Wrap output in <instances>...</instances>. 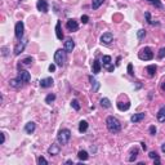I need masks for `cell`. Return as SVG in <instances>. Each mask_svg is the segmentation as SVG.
I'll return each mask as SVG.
<instances>
[{
    "label": "cell",
    "instance_id": "6da1fadb",
    "mask_svg": "<svg viewBox=\"0 0 165 165\" xmlns=\"http://www.w3.org/2000/svg\"><path fill=\"white\" fill-rule=\"evenodd\" d=\"M106 127L111 133H119L121 130V123L119 121L115 116H109L106 119Z\"/></svg>",
    "mask_w": 165,
    "mask_h": 165
},
{
    "label": "cell",
    "instance_id": "7a4b0ae2",
    "mask_svg": "<svg viewBox=\"0 0 165 165\" xmlns=\"http://www.w3.org/2000/svg\"><path fill=\"white\" fill-rule=\"evenodd\" d=\"M70 138H71L70 129H61V130L58 132V134H57V141H58V143L62 146L67 145Z\"/></svg>",
    "mask_w": 165,
    "mask_h": 165
},
{
    "label": "cell",
    "instance_id": "3957f363",
    "mask_svg": "<svg viewBox=\"0 0 165 165\" xmlns=\"http://www.w3.org/2000/svg\"><path fill=\"white\" fill-rule=\"evenodd\" d=\"M138 58L142 59V61H151V59L154 58V52H152V49L150 47H145L139 50Z\"/></svg>",
    "mask_w": 165,
    "mask_h": 165
},
{
    "label": "cell",
    "instance_id": "277c9868",
    "mask_svg": "<svg viewBox=\"0 0 165 165\" xmlns=\"http://www.w3.org/2000/svg\"><path fill=\"white\" fill-rule=\"evenodd\" d=\"M65 62H66V50L57 49L54 53V63L58 66V67H63Z\"/></svg>",
    "mask_w": 165,
    "mask_h": 165
},
{
    "label": "cell",
    "instance_id": "5b68a950",
    "mask_svg": "<svg viewBox=\"0 0 165 165\" xmlns=\"http://www.w3.org/2000/svg\"><path fill=\"white\" fill-rule=\"evenodd\" d=\"M23 31H25V25H23L22 21H18L16 23V27H14V35L18 40H22L23 38Z\"/></svg>",
    "mask_w": 165,
    "mask_h": 165
},
{
    "label": "cell",
    "instance_id": "8992f818",
    "mask_svg": "<svg viewBox=\"0 0 165 165\" xmlns=\"http://www.w3.org/2000/svg\"><path fill=\"white\" fill-rule=\"evenodd\" d=\"M102 66H103L109 72H112L113 71V66L111 65V57L110 56H103L102 57Z\"/></svg>",
    "mask_w": 165,
    "mask_h": 165
},
{
    "label": "cell",
    "instance_id": "52a82bcc",
    "mask_svg": "<svg viewBox=\"0 0 165 165\" xmlns=\"http://www.w3.org/2000/svg\"><path fill=\"white\" fill-rule=\"evenodd\" d=\"M36 8H38L39 12H41V13H48V10H49V5H48L47 0H38Z\"/></svg>",
    "mask_w": 165,
    "mask_h": 165
},
{
    "label": "cell",
    "instance_id": "ba28073f",
    "mask_svg": "<svg viewBox=\"0 0 165 165\" xmlns=\"http://www.w3.org/2000/svg\"><path fill=\"white\" fill-rule=\"evenodd\" d=\"M100 40H101L102 44H104V45H110V44L113 41V35L111 34V32H104V34L101 36Z\"/></svg>",
    "mask_w": 165,
    "mask_h": 165
},
{
    "label": "cell",
    "instance_id": "9c48e42d",
    "mask_svg": "<svg viewBox=\"0 0 165 165\" xmlns=\"http://www.w3.org/2000/svg\"><path fill=\"white\" fill-rule=\"evenodd\" d=\"M66 29H67L70 32H75V31L79 30V23H77V21H75L74 18L68 19L67 23H66Z\"/></svg>",
    "mask_w": 165,
    "mask_h": 165
},
{
    "label": "cell",
    "instance_id": "30bf717a",
    "mask_svg": "<svg viewBox=\"0 0 165 165\" xmlns=\"http://www.w3.org/2000/svg\"><path fill=\"white\" fill-rule=\"evenodd\" d=\"M17 77H18L19 80H22L23 83H29L30 80H31V75H30V72L29 71H26V70H19Z\"/></svg>",
    "mask_w": 165,
    "mask_h": 165
},
{
    "label": "cell",
    "instance_id": "8fae6325",
    "mask_svg": "<svg viewBox=\"0 0 165 165\" xmlns=\"http://www.w3.org/2000/svg\"><path fill=\"white\" fill-rule=\"evenodd\" d=\"M27 45V40H22L21 43H18L16 47H14V54L16 56H19L21 53L25 50V47Z\"/></svg>",
    "mask_w": 165,
    "mask_h": 165
},
{
    "label": "cell",
    "instance_id": "7c38bea8",
    "mask_svg": "<svg viewBox=\"0 0 165 165\" xmlns=\"http://www.w3.org/2000/svg\"><path fill=\"white\" fill-rule=\"evenodd\" d=\"M146 118V113L145 112H138V113H134L133 116L130 118V121L132 123H134V124H137V123H139V121H142L143 119Z\"/></svg>",
    "mask_w": 165,
    "mask_h": 165
},
{
    "label": "cell",
    "instance_id": "4fadbf2b",
    "mask_svg": "<svg viewBox=\"0 0 165 165\" xmlns=\"http://www.w3.org/2000/svg\"><path fill=\"white\" fill-rule=\"evenodd\" d=\"M75 48V41L72 40V39H67V40L65 41V50L66 53H71L74 50Z\"/></svg>",
    "mask_w": 165,
    "mask_h": 165
},
{
    "label": "cell",
    "instance_id": "5bb4252c",
    "mask_svg": "<svg viewBox=\"0 0 165 165\" xmlns=\"http://www.w3.org/2000/svg\"><path fill=\"white\" fill-rule=\"evenodd\" d=\"M53 79L52 77H45V79H41L40 80V86L41 88H50V86H53Z\"/></svg>",
    "mask_w": 165,
    "mask_h": 165
},
{
    "label": "cell",
    "instance_id": "9a60e30c",
    "mask_svg": "<svg viewBox=\"0 0 165 165\" xmlns=\"http://www.w3.org/2000/svg\"><path fill=\"white\" fill-rule=\"evenodd\" d=\"M101 67H102V63H101V62L98 61V59H94V61H93V66H92V72L94 74V75L100 74Z\"/></svg>",
    "mask_w": 165,
    "mask_h": 165
},
{
    "label": "cell",
    "instance_id": "2e32d148",
    "mask_svg": "<svg viewBox=\"0 0 165 165\" xmlns=\"http://www.w3.org/2000/svg\"><path fill=\"white\" fill-rule=\"evenodd\" d=\"M22 80H19L18 77H16V79H12L10 81H9V85L12 86V88H14V89H19V88H22Z\"/></svg>",
    "mask_w": 165,
    "mask_h": 165
},
{
    "label": "cell",
    "instance_id": "e0dca14e",
    "mask_svg": "<svg viewBox=\"0 0 165 165\" xmlns=\"http://www.w3.org/2000/svg\"><path fill=\"white\" fill-rule=\"evenodd\" d=\"M56 35H57V39H58V40H63V32H62V29H61V21H57Z\"/></svg>",
    "mask_w": 165,
    "mask_h": 165
},
{
    "label": "cell",
    "instance_id": "ac0fdd59",
    "mask_svg": "<svg viewBox=\"0 0 165 165\" xmlns=\"http://www.w3.org/2000/svg\"><path fill=\"white\" fill-rule=\"evenodd\" d=\"M35 129H36V124L32 123V121H30V123H27V124L25 125V132L27 134H32L35 132Z\"/></svg>",
    "mask_w": 165,
    "mask_h": 165
},
{
    "label": "cell",
    "instance_id": "d6986e66",
    "mask_svg": "<svg viewBox=\"0 0 165 165\" xmlns=\"http://www.w3.org/2000/svg\"><path fill=\"white\" fill-rule=\"evenodd\" d=\"M156 70H157L156 65H150V66H147V67H146V71H147V74H148L150 77H154L155 76Z\"/></svg>",
    "mask_w": 165,
    "mask_h": 165
},
{
    "label": "cell",
    "instance_id": "ffe728a7",
    "mask_svg": "<svg viewBox=\"0 0 165 165\" xmlns=\"http://www.w3.org/2000/svg\"><path fill=\"white\" fill-rule=\"evenodd\" d=\"M48 154L49 155H58L59 154V146L56 145V143H53V145L48 148Z\"/></svg>",
    "mask_w": 165,
    "mask_h": 165
},
{
    "label": "cell",
    "instance_id": "44dd1931",
    "mask_svg": "<svg viewBox=\"0 0 165 165\" xmlns=\"http://www.w3.org/2000/svg\"><path fill=\"white\" fill-rule=\"evenodd\" d=\"M137 156H138V148H136V147H134V148H132L130 155H129V157H128V161H130V163L136 161Z\"/></svg>",
    "mask_w": 165,
    "mask_h": 165
},
{
    "label": "cell",
    "instance_id": "7402d4cb",
    "mask_svg": "<svg viewBox=\"0 0 165 165\" xmlns=\"http://www.w3.org/2000/svg\"><path fill=\"white\" fill-rule=\"evenodd\" d=\"M88 127H89L88 121H85V120H81V121L79 123V132H80V133H84V132L88 130Z\"/></svg>",
    "mask_w": 165,
    "mask_h": 165
},
{
    "label": "cell",
    "instance_id": "603a6c76",
    "mask_svg": "<svg viewBox=\"0 0 165 165\" xmlns=\"http://www.w3.org/2000/svg\"><path fill=\"white\" fill-rule=\"evenodd\" d=\"M157 120L160 123H164L165 121V106L161 107V109L159 110V112H157Z\"/></svg>",
    "mask_w": 165,
    "mask_h": 165
},
{
    "label": "cell",
    "instance_id": "cb8c5ba5",
    "mask_svg": "<svg viewBox=\"0 0 165 165\" xmlns=\"http://www.w3.org/2000/svg\"><path fill=\"white\" fill-rule=\"evenodd\" d=\"M77 157H79V160L85 161V160H88L89 159V155H88V152H86L85 150H81V151H79V154H77Z\"/></svg>",
    "mask_w": 165,
    "mask_h": 165
},
{
    "label": "cell",
    "instance_id": "d4e9b609",
    "mask_svg": "<svg viewBox=\"0 0 165 165\" xmlns=\"http://www.w3.org/2000/svg\"><path fill=\"white\" fill-rule=\"evenodd\" d=\"M129 107H130V104L128 103H124V102H118V109L120 110V111H127V110H129Z\"/></svg>",
    "mask_w": 165,
    "mask_h": 165
},
{
    "label": "cell",
    "instance_id": "484cf974",
    "mask_svg": "<svg viewBox=\"0 0 165 165\" xmlns=\"http://www.w3.org/2000/svg\"><path fill=\"white\" fill-rule=\"evenodd\" d=\"M100 103H101L102 107H104V109H110L111 107V102H110L109 98H102L100 101Z\"/></svg>",
    "mask_w": 165,
    "mask_h": 165
},
{
    "label": "cell",
    "instance_id": "4316f807",
    "mask_svg": "<svg viewBox=\"0 0 165 165\" xmlns=\"http://www.w3.org/2000/svg\"><path fill=\"white\" fill-rule=\"evenodd\" d=\"M103 3H104V0H92V8L93 9H98Z\"/></svg>",
    "mask_w": 165,
    "mask_h": 165
},
{
    "label": "cell",
    "instance_id": "83f0119b",
    "mask_svg": "<svg viewBox=\"0 0 165 165\" xmlns=\"http://www.w3.org/2000/svg\"><path fill=\"white\" fill-rule=\"evenodd\" d=\"M89 80H91L92 85H94V88H93V92H97V91H98V88H100V83H98L93 76H89Z\"/></svg>",
    "mask_w": 165,
    "mask_h": 165
},
{
    "label": "cell",
    "instance_id": "f1b7e54d",
    "mask_svg": "<svg viewBox=\"0 0 165 165\" xmlns=\"http://www.w3.org/2000/svg\"><path fill=\"white\" fill-rule=\"evenodd\" d=\"M147 1L150 3V4H152V5H155L156 8H163V4H161V1L160 0H147Z\"/></svg>",
    "mask_w": 165,
    "mask_h": 165
},
{
    "label": "cell",
    "instance_id": "f546056e",
    "mask_svg": "<svg viewBox=\"0 0 165 165\" xmlns=\"http://www.w3.org/2000/svg\"><path fill=\"white\" fill-rule=\"evenodd\" d=\"M54 100H56V94H52V93H50V94H48L47 97H45V103L50 104Z\"/></svg>",
    "mask_w": 165,
    "mask_h": 165
},
{
    "label": "cell",
    "instance_id": "4dcf8cb0",
    "mask_svg": "<svg viewBox=\"0 0 165 165\" xmlns=\"http://www.w3.org/2000/svg\"><path fill=\"white\" fill-rule=\"evenodd\" d=\"M145 17H146L147 22H148L150 25H159V22H154V21L151 19V14H150L148 12H146V13H145Z\"/></svg>",
    "mask_w": 165,
    "mask_h": 165
},
{
    "label": "cell",
    "instance_id": "1f68e13d",
    "mask_svg": "<svg viewBox=\"0 0 165 165\" xmlns=\"http://www.w3.org/2000/svg\"><path fill=\"white\" fill-rule=\"evenodd\" d=\"M146 36V30H143V29H141V30H138V32H137V38L139 39V40H142L143 38Z\"/></svg>",
    "mask_w": 165,
    "mask_h": 165
},
{
    "label": "cell",
    "instance_id": "d6a6232c",
    "mask_svg": "<svg viewBox=\"0 0 165 165\" xmlns=\"http://www.w3.org/2000/svg\"><path fill=\"white\" fill-rule=\"evenodd\" d=\"M71 106H72V109H74V110H76V111H79V110H80V104H79V102H77L76 100L71 101Z\"/></svg>",
    "mask_w": 165,
    "mask_h": 165
},
{
    "label": "cell",
    "instance_id": "836d02e7",
    "mask_svg": "<svg viewBox=\"0 0 165 165\" xmlns=\"http://www.w3.org/2000/svg\"><path fill=\"white\" fill-rule=\"evenodd\" d=\"M32 61H34V59H32V57H27V58H25L22 61V65H26V66H30L32 63Z\"/></svg>",
    "mask_w": 165,
    "mask_h": 165
},
{
    "label": "cell",
    "instance_id": "e575fe53",
    "mask_svg": "<svg viewBox=\"0 0 165 165\" xmlns=\"http://www.w3.org/2000/svg\"><path fill=\"white\" fill-rule=\"evenodd\" d=\"M164 57H165V47L161 48V49L159 50V53H157V58L159 59H163Z\"/></svg>",
    "mask_w": 165,
    "mask_h": 165
},
{
    "label": "cell",
    "instance_id": "d590c367",
    "mask_svg": "<svg viewBox=\"0 0 165 165\" xmlns=\"http://www.w3.org/2000/svg\"><path fill=\"white\" fill-rule=\"evenodd\" d=\"M38 164H39V165H48V161L43 157V156H40V157L38 159Z\"/></svg>",
    "mask_w": 165,
    "mask_h": 165
},
{
    "label": "cell",
    "instance_id": "8d00e7d4",
    "mask_svg": "<svg viewBox=\"0 0 165 165\" xmlns=\"http://www.w3.org/2000/svg\"><path fill=\"white\" fill-rule=\"evenodd\" d=\"M148 130H150V134H151V136H155V134H156V132H157V129H156L155 125H151Z\"/></svg>",
    "mask_w": 165,
    "mask_h": 165
},
{
    "label": "cell",
    "instance_id": "74e56055",
    "mask_svg": "<svg viewBox=\"0 0 165 165\" xmlns=\"http://www.w3.org/2000/svg\"><path fill=\"white\" fill-rule=\"evenodd\" d=\"M128 74L130 75V76H134V72H133V65L129 63L128 65Z\"/></svg>",
    "mask_w": 165,
    "mask_h": 165
},
{
    "label": "cell",
    "instance_id": "f35d334b",
    "mask_svg": "<svg viewBox=\"0 0 165 165\" xmlns=\"http://www.w3.org/2000/svg\"><path fill=\"white\" fill-rule=\"evenodd\" d=\"M80 21H81V22L84 23V25H85V23H88V21H89V17L86 16V14H84V16H81V18H80Z\"/></svg>",
    "mask_w": 165,
    "mask_h": 165
},
{
    "label": "cell",
    "instance_id": "ab89813d",
    "mask_svg": "<svg viewBox=\"0 0 165 165\" xmlns=\"http://www.w3.org/2000/svg\"><path fill=\"white\" fill-rule=\"evenodd\" d=\"M8 50H9V49H8L7 47H3V48H1V54L4 56V57H7V56H8Z\"/></svg>",
    "mask_w": 165,
    "mask_h": 165
},
{
    "label": "cell",
    "instance_id": "60d3db41",
    "mask_svg": "<svg viewBox=\"0 0 165 165\" xmlns=\"http://www.w3.org/2000/svg\"><path fill=\"white\" fill-rule=\"evenodd\" d=\"M148 156H150V159H156V157H159V155L156 154L155 151H151V152L148 154Z\"/></svg>",
    "mask_w": 165,
    "mask_h": 165
},
{
    "label": "cell",
    "instance_id": "b9f144b4",
    "mask_svg": "<svg viewBox=\"0 0 165 165\" xmlns=\"http://www.w3.org/2000/svg\"><path fill=\"white\" fill-rule=\"evenodd\" d=\"M0 136H1V142H0V145H4V142H5V133H0Z\"/></svg>",
    "mask_w": 165,
    "mask_h": 165
},
{
    "label": "cell",
    "instance_id": "7bdbcfd3",
    "mask_svg": "<svg viewBox=\"0 0 165 165\" xmlns=\"http://www.w3.org/2000/svg\"><path fill=\"white\" fill-rule=\"evenodd\" d=\"M160 88H161V91L165 92V77L163 79V81H161V84H160Z\"/></svg>",
    "mask_w": 165,
    "mask_h": 165
},
{
    "label": "cell",
    "instance_id": "ee69618b",
    "mask_svg": "<svg viewBox=\"0 0 165 165\" xmlns=\"http://www.w3.org/2000/svg\"><path fill=\"white\" fill-rule=\"evenodd\" d=\"M56 66H57V65H50V66H49V71H50V72H53V71L56 70Z\"/></svg>",
    "mask_w": 165,
    "mask_h": 165
},
{
    "label": "cell",
    "instance_id": "f6af8a7d",
    "mask_svg": "<svg viewBox=\"0 0 165 165\" xmlns=\"http://www.w3.org/2000/svg\"><path fill=\"white\" fill-rule=\"evenodd\" d=\"M154 161H155V164H156V165H159V164H160V157L154 159Z\"/></svg>",
    "mask_w": 165,
    "mask_h": 165
},
{
    "label": "cell",
    "instance_id": "bcb514c9",
    "mask_svg": "<svg viewBox=\"0 0 165 165\" xmlns=\"http://www.w3.org/2000/svg\"><path fill=\"white\" fill-rule=\"evenodd\" d=\"M141 146H142V148L145 150V151L147 150V146H146V143H145V142H142V143H141Z\"/></svg>",
    "mask_w": 165,
    "mask_h": 165
},
{
    "label": "cell",
    "instance_id": "7dc6e473",
    "mask_svg": "<svg viewBox=\"0 0 165 165\" xmlns=\"http://www.w3.org/2000/svg\"><path fill=\"white\" fill-rule=\"evenodd\" d=\"M161 151H163V152H165V143H164L163 146H161Z\"/></svg>",
    "mask_w": 165,
    "mask_h": 165
},
{
    "label": "cell",
    "instance_id": "c3c4849f",
    "mask_svg": "<svg viewBox=\"0 0 165 165\" xmlns=\"http://www.w3.org/2000/svg\"><path fill=\"white\" fill-rule=\"evenodd\" d=\"M66 164H74V161L72 160H67L66 161Z\"/></svg>",
    "mask_w": 165,
    "mask_h": 165
}]
</instances>
